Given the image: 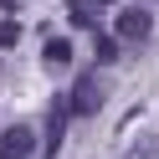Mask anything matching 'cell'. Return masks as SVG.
<instances>
[{
  "label": "cell",
  "mask_w": 159,
  "mask_h": 159,
  "mask_svg": "<svg viewBox=\"0 0 159 159\" xmlns=\"http://www.w3.org/2000/svg\"><path fill=\"white\" fill-rule=\"evenodd\" d=\"M67 108H72V113H98V108H103V77H98V72H82V77H77V82H72V93H67Z\"/></svg>",
  "instance_id": "1"
},
{
  "label": "cell",
  "mask_w": 159,
  "mask_h": 159,
  "mask_svg": "<svg viewBox=\"0 0 159 159\" xmlns=\"http://www.w3.org/2000/svg\"><path fill=\"white\" fill-rule=\"evenodd\" d=\"M149 31H154V21H149V11H118V41H134L144 46Z\"/></svg>",
  "instance_id": "2"
},
{
  "label": "cell",
  "mask_w": 159,
  "mask_h": 159,
  "mask_svg": "<svg viewBox=\"0 0 159 159\" xmlns=\"http://www.w3.org/2000/svg\"><path fill=\"white\" fill-rule=\"evenodd\" d=\"M67 113H72V108H67V93H62V98H52V108H46V154H57V149H62Z\"/></svg>",
  "instance_id": "3"
},
{
  "label": "cell",
  "mask_w": 159,
  "mask_h": 159,
  "mask_svg": "<svg viewBox=\"0 0 159 159\" xmlns=\"http://www.w3.org/2000/svg\"><path fill=\"white\" fill-rule=\"evenodd\" d=\"M31 149H36V134L16 123L11 134H5V144H0V159H31Z\"/></svg>",
  "instance_id": "4"
},
{
  "label": "cell",
  "mask_w": 159,
  "mask_h": 159,
  "mask_svg": "<svg viewBox=\"0 0 159 159\" xmlns=\"http://www.w3.org/2000/svg\"><path fill=\"white\" fill-rule=\"evenodd\" d=\"M67 62H72V41H67V36H52V41H46V67L62 72Z\"/></svg>",
  "instance_id": "5"
},
{
  "label": "cell",
  "mask_w": 159,
  "mask_h": 159,
  "mask_svg": "<svg viewBox=\"0 0 159 159\" xmlns=\"http://www.w3.org/2000/svg\"><path fill=\"white\" fill-rule=\"evenodd\" d=\"M118 57H123V52H118L113 36H98V62H118Z\"/></svg>",
  "instance_id": "6"
},
{
  "label": "cell",
  "mask_w": 159,
  "mask_h": 159,
  "mask_svg": "<svg viewBox=\"0 0 159 159\" xmlns=\"http://www.w3.org/2000/svg\"><path fill=\"white\" fill-rule=\"evenodd\" d=\"M134 159H159V134H149V139H139V149H134Z\"/></svg>",
  "instance_id": "7"
},
{
  "label": "cell",
  "mask_w": 159,
  "mask_h": 159,
  "mask_svg": "<svg viewBox=\"0 0 159 159\" xmlns=\"http://www.w3.org/2000/svg\"><path fill=\"white\" fill-rule=\"evenodd\" d=\"M16 41H21V26H16V21H0V46H16Z\"/></svg>",
  "instance_id": "8"
},
{
  "label": "cell",
  "mask_w": 159,
  "mask_h": 159,
  "mask_svg": "<svg viewBox=\"0 0 159 159\" xmlns=\"http://www.w3.org/2000/svg\"><path fill=\"white\" fill-rule=\"evenodd\" d=\"M72 26H93V11H87L82 0H77V5H72Z\"/></svg>",
  "instance_id": "9"
},
{
  "label": "cell",
  "mask_w": 159,
  "mask_h": 159,
  "mask_svg": "<svg viewBox=\"0 0 159 159\" xmlns=\"http://www.w3.org/2000/svg\"><path fill=\"white\" fill-rule=\"evenodd\" d=\"M93 5H113V0H93Z\"/></svg>",
  "instance_id": "10"
}]
</instances>
